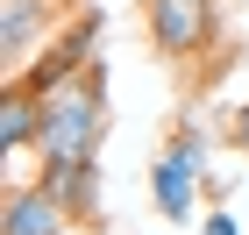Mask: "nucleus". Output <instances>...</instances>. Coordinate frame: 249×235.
Segmentation results:
<instances>
[{
	"label": "nucleus",
	"instance_id": "0eeeda50",
	"mask_svg": "<svg viewBox=\"0 0 249 235\" xmlns=\"http://www.w3.org/2000/svg\"><path fill=\"white\" fill-rule=\"evenodd\" d=\"M235 143H242V150H249V107H242V121H235Z\"/></svg>",
	"mask_w": 249,
	"mask_h": 235
},
{
	"label": "nucleus",
	"instance_id": "f03ea898",
	"mask_svg": "<svg viewBox=\"0 0 249 235\" xmlns=\"http://www.w3.org/2000/svg\"><path fill=\"white\" fill-rule=\"evenodd\" d=\"M150 36L164 57H199L213 43V0H150Z\"/></svg>",
	"mask_w": 249,
	"mask_h": 235
},
{
	"label": "nucleus",
	"instance_id": "39448f33",
	"mask_svg": "<svg viewBox=\"0 0 249 235\" xmlns=\"http://www.w3.org/2000/svg\"><path fill=\"white\" fill-rule=\"evenodd\" d=\"M50 0H7V21H0V50H7V64H21V50H29V36H36V21Z\"/></svg>",
	"mask_w": 249,
	"mask_h": 235
},
{
	"label": "nucleus",
	"instance_id": "423d86ee",
	"mask_svg": "<svg viewBox=\"0 0 249 235\" xmlns=\"http://www.w3.org/2000/svg\"><path fill=\"white\" fill-rule=\"evenodd\" d=\"M199 235H242V221H235L228 207H213V214H207V228H199Z\"/></svg>",
	"mask_w": 249,
	"mask_h": 235
},
{
	"label": "nucleus",
	"instance_id": "20e7f679",
	"mask_svg": "<svg viewBox=\"0 0 249 235\" xmlns=\"http://www.w3.org/2000/svg\"><path fill=\"white\" fill-rule=\"evenodd\" d=\"M57 228H64V199L50 185H7L0 235H57Z\"/></svg>",
	"mask_w": 249,
	"mask_h": 235
},
{
	"label": "nucleus",
	"instance_id": "f257e3e1",
	"mask_svg": "<svg viewBox=\"0 0 249 235\" xmlns=\"http://www.w3.org/2000/svg\"><path fill=\"white\" fill-rule=\"evenodd\" d=\"M100 128H107V86H100V72L86 64V72L57 78L50 93H43V178L57 171H86L100 150Z\"/></svg>",
	"mask_w": 249,
	"mask_h": 235
},
{
	"label": "nucleus",
	"instance_id": "7ed1b4c3",
	"mask_svg": "<svg viewBox=\"0 0 249 235\" xmlns=\"http://www.w3.org/2000/svg\"><path fill=\"white\" fill-rule=\"evenodd\" d=\"M192 178H199V136H178L171 150L157 157V178H150V193H157V207H164V214L171 221H185L192 214Z\"/></svg>",
	"mask_w": 249,
	"mask_h": 235
}]
</instances>
